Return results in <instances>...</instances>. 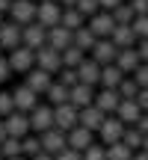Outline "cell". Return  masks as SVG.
Listing matches in <instances>:
<instances>
[{
  "label": "cell",
  "instance_id": "obj_2",
  "mask_svg": "<svg viewBox=\"0 0 148 160\" xmlns=\"http://www.w3.org/2000/svg\"><path fill=\"white\" fill-rule=\"evenodd\" d=\"M125 128H127V125H125V122L119 119V116H116V113H110L107 119L101 122V128H98V133H95V137H98V142L110 145V142H119V139H121Z\"/></svg>",
  "mask_w": 148,
  "mask_h": 160
},
{
  "label": "cell",
  "instance_id": "obj_12",
  "mask_svg": "<svg viewBox=\"0 0 148 160\" xmlns=\"http://www.w3.org/2000/svg\"><path fill=\"white\" fill-rule=\"evenodd\" d=\"M89 57L95 59V62H101V65H110V62H116V57H119V48L113 45V39H98L95 45H92Z\"/></svg>",
  "mask_w": 148,
  "mask_h": 160
},
{
  "label": "cell",
  "instance_id": "obj_17",
  "mask_svg": "<svg viewBox=\"0 0 148 160\" xmlns=\"http://www.w3.org/2000/svg\"><path fill=\"white\" fill-rule=\"evenodd\" d=\"M104 119H107V113H104V110H98L95 104H89V107H80V110H77V125L89 128V131H95V133H98V128H101Z\"/></svg>",
  "mask_w": 148,
  "mask_h": 160
},
{
  "label": "cell",
  "instance_id": "obj_6",
  "mask_svg": "<svg viewBox=\"0 0 148 160\" xmlns=\"http://www.w3.org/2000/svg\"><path fill=\"white\" fill-rule=\"evenodd\" d=\"M53 128H59V131H65V133H68L71 128H77V107H74L71 101L53 107Z\"/></svg>",
  "mask_w": 148,
  "mask_h": 160
},
{
  "label": "cell",
  "instance_id": "obj_16",
  "mask_svg": "<svg viewBox=\"0 0 148 160\" xmlns=\"http://www.w3.org/2000/svg\"><path fill=\"white\" fill-rule=\"evenodd\" d=\"M92 104L110 116V113H116V110H119L121 95H119V89H107V86H101V92H95V101H92Z\"/></svg>",
  "mask_w": 148,
  "mask_h": 160
},
{
  "label": "cell",
  "instance_id": "obj_10",
  "mask_svg": "<svg viewBox=\"0 0 148 160\" xmlns=\"http://www.w3.org/2000/svg\"><path fill=\"white\" fill-rule=\"evenodd\" d=\"M39 139H42V151H47V154H59L68 145V137L59 128H47L45 133H39Z\"/></svg>",
  "mask_w": 148,
  "mask_h": 160
},
{
  "label": "cell",
  "instance_id": "obj_21",
  "mask_svg": "<svg viewBox=\"0 0 148 160\" xmlns=\"http://www.w3.org/2000/svg\"><path fill=\"white\" fill-rule=\"evenodd\" d=\"M68 101L74 104V107H89L92 101H95V86H86V83H74L68 89Z\"/></svg>",
  "mask_w": 148,
  "mask_h": 160
},
{
  "label": "cell",
  "instance_id": "obj_38",
  "mask_svg": "<svg viewBox=\"0 0 148 160\" xmlns=\"http://www.w3.org/2000/svg\"><path fill=\"white\" fill-rule=\"evenodd\" d=\"M15 110V101H12V89H0V119L9 116Z\"/></svg>",
  "mask_w": 148,
  "mask_h": 160
},
{
  "label": "cell",
  "instance_id": "obj_57",
  "mask_svg": "<svg viewBox=\"0 0 148 160\" xmlns=\"http://www.w3.org/2000/svg\"><path fill=\"white\" fill-rule=\"evenodd\" d=\"M0 53H3V45H0Z\"/></svg>",
  "mask_w": 148,
  "mask_h": 160
},
{
  "label": "cell",
  "instance_id": "obj_54",
  "mask_svg": "<svg viewBox=\"0 0 148 160\" xmlns=\"http://www.w3.org/2000/svg\"><path fill=\"white\" fill-rule=\"evenodd\" d=\"M142 151H148V133L142 137Z\"/></svg>",
  "mask_w": 148,
  "mask_h": 160
},
{
  "label": "cell",
  "instance_id": "obj_15",
  "mask_svg": "<svg viewBox=\"0 0 148 160\" xmlns=\"http://www.w3.org/2000/svg\"><path fill=\"white\" fill-rule=\"evenodd\" d=\"M24 83H27L36 95H45L47 86L53 83V74H51V71H45V68H39V65H33V68L27 71V80H24Z\"/></svg>",
  "mask_w": 148,
  "mask_h": 160
},
{
  "label": "cell",
  "instance_id": "obj_30",
  "mask_svg": "<svg viewBox=\"0 0 148 160\" xmlns=\"http://www.w3.org/2000/svg\"><path fill=\"white\" fill-rule=\"evenodd\" d=\"M39 151H42V139H39V133L30 131L27 137H21V154H24V157H33V154H39Z\"/></svg>",
  "mask_w": 148,
  "mask_h": 160
},
{
  "label": "cell",
  "instance_id": "obj_53",
  "mask_svg": "<svg viewBox=\"0 0 148 160\" xmlns=\"http://www.w3.org/2000/svg\"><path fill=\"white\" fill-rule=\"evenodd\" d=\"M62 3V9H71V6H77V0H59Z\"/></svg>",
  "mask_w": 148,
  "mask_h": 160
},
{
  "label": "cell",
  "instance_id": "obj_49",
  "mask_svg": "<svg viewBox=\"0 0 148 160\" xmlns=\"http://www.w3.org/2000/svg\"><path fill=\"white\" fill-rule=\"evenodd\" d=\"M30 160H57V157H53V154H47V151H39V154H33Z\"/></svg>",
  "mask_w": 148,
  "mask_h": 160
},
{
  "label": "cell",
  "instance_id": "obj_11",
  "mask_svg": "<svg viewBox=\"0 0 148 160\" xmlns=\"http://www.w3.org/2000/svg\"><path fill=\"white\" fill-rule=\"evenodd\" d=\"M6 15H9L12 21H18L21 27L24 24H33L36 21V0H12Z\"/></svg>",
  "mask_w": 148,
  "mask_h": 160
},
{
  "label": "cell",
  "instance_id": "obj_25",
  "mask_svg": "<svg viewBox=\"0 0 148 160\" xmlns=\"http://www.w3.org/2000/svg\"><path fill=\"white\" fill-rule=\"evenodd\" d=\"M121 77H125V71H121L116 62L101 65V86H107V89H116V86L121 83Z\"/></svg>",
  "mask_w": 148,
  "mask_h": 160
},
{
  "label": "cell",
  "instance_id": "obj_55",
  "mask_svg": "<svg viewBox=\"0 0 148 160\" xmlns=\"http://www.w3.org/2000/svg\"><path fill=\"white\" fill-rule=\"evenodd\" d=\"M3 160H30V157H24V154H18V157H3Z\"/></svg>",
  "mask_w": 148,
  "mask_h": 160
},
{
  "label": "cell",
  "instance_id": "obj_3",
  "mask_svg": "<svg viewBox=\"0 0 148 160\" xmlns=\"http://www.w3.org/2000/svg\"><path fill=\"white\" fill-rule=\"evenodd\" d=\"M27 116H30V131H33V133H45L47 128H53V107H51V104H42L39 101Z\"/></svg>",
  "mask_w": 148,
  "mask_h": 160
},
{
  "label": "cell",
  "instance_id": "obj_48",
  "mask_svg": "<svg viewBox=\"0 0 148 160\" xmlns=\"http://www.w3.org/2000/svg\"><path fill=\"white\" fill-rule=\"evenodd\" d=\"M98 3H101V9H107V12H113L116 6H119V3H125V0H98Z\"/></svg>",
  "mask_w": 148,
  "mask_h": 160
},
{
  "label": "cell",
  "instance_id": "obj_58",
  "mask_svg": "<svg viewBox=\"0 0 148 160\" xmlns=\"http://www.w3.org/2000/svg\"><path fill=\"white\" fill-rule=\"evenodd\" d=\"M0 160H3V151H0Z\"/></svg>",
  "mask_w": 148,
  "mask_h": 160
},
{
  "label": "cell",
  "instance_id": "obj_29",
  "mask_svg": "<svg viewBox=\"0 0 148 160\" xmlns=\"http://www.w3.org/2000/svg\"><path fill=\"white\" fill-rule=\"evenodd\" d=\"M83 59H86V51H83V48H77V45H68L62 51V65H65V68H77Z\"/></svg>",
  "mask_w": 148,
  "mask_h": 160
},
{
  "label": "cell",
  "instance_id": "obj_31",
  "mask_svg": "<svg viewBox=\"0 0 148 160\" xmlns=\"http://www.w3.org/2000/svg\"><path fill=\"white\" fill-rule=\"evenodd\" d=\"M131 157H133V148H127L121 139L107 145V160H131Z\"/></svg>",
  "mask_w": 148,
  "mask_h": 160
},
{
  "label": "cell",
  "instance_id": "obj_13",
  "mask_svg": "<svg viewBox=\"0 0 148 160\" xmlns=\"http://www.w3.org/2000/svg\"><path fill=\"white\" fill-rule=\"evenodd\" d=\"M74 71H77V80H80V83H86V86H101V62H95L92 57H86Z\"/></svg>",
  "mask_w": 148,
  "mask_h": 160
},
{
  "label": "cell",
  "instance_id": "obj_27",
  "mask_svg": "<svg viewBox=\"0 0 148 160\" xmlns=\"http://www.w3.org/2000/svg\"><path fill=\"white\" fill-rule=\"evenodd\" d=\"M59 24H62V27H68L71 33H74L77 27H83V24H86V15H80L77 6H71V9H62V18H59Z\"/></svg>",
  "mask_w": 148,
  "mask_h": 160
},
{
  "label": "cell",
  "instance_id": "obj_8",
  "mask_svg": "<svg viewBox=\"0 0 148 160\" xmlns=\"http://www.w3.org/2000/svg\"><path fill=\"white\" fill-rule=\"evenodd\" d=\"M36 65L45 71H51V74H57L59 68H62V53L53 51L51 45H42L39 51H36Z\"/></svg>",
  "mask_w": 148,
  "mask_h": 160
},
{
  "label": "cell",
  "instance_id": "obj_7",
  "mask_svg": "<svg viewBox=\"0 0 148 160\" xmlns=\"http://www.w3.org/2000/svg\"><path fill=\"white\" fill-rule=\"evenodd\" d=\"M21 45H27V48H33V51H39L42 45H47V27H42L39 21L24 24V30H21Z\"/></svg>",
  "mask_w": 148,
  "mask_h": 160
},
{
  "label": "cell",
  "instance_id": "obj_36",
  "mask_svg": "<svg viewBox=\"0 0 148 160\" xmlns=\"http://www.w3.org/2000/svg\"><path fill=\"white\" fill-rule=\"evenodd\" d=\"M83 160H107V145L104 142H92L83 151Z\"/></svg>",
  "mask_w": 148,
  "mask_h": 160
},
{
  "label": "cell",
  "instance_id": "obj_23",
  "mask_svg": "<svg viewBox=\"0 0 148 160\" xmlns=\"http://www.w3.org/2000/svg\"><path fill=\"white\" fill-rule=\"evenodd\" d=\"M110 39H113V45L119 48H133L136 45V33H133V27L131 24H116V30L110 33Z\"/></svg>",
  "mask_w": 148,
  "mask_h": 160
},
{
  "label": "cell",
  "instance_id": "obj_51",
  "mask_svg": "<svg viewBox=\"0 0 148 160\" xmlns=\"http://www.w3.org/2000/svg\"><path fill=\"white\" fill-rule=\"evenodd\" d=\"M9 6H12V0H0V15H6V12H9Z\"/></svg>",
  "mask_w": 148,
  "mask_h": 160
},
{
  "label": "cell",
  "instance_id": "obj_45",
  "mask_svg": "<svg viewBox=\"0 0 148 160\" xmlns=\"http://www.w3.org/2000/svg\"><path fill=\"white\" fill-rule=\"evenodd\" d=\"M136 53L142 62H148V39H136Z\"/></svg>",
  "mask_w": 148,
  "mask_h": 160
},
{
  "label": "cell",
  "instance_id": "obj_39",
  "mask_svg": "<svg viewBox=\"0 0 148 160\" xmlns=\"http://www.w3.org/2000/svg\"><path fill=\"white\" fill-rule=\"evenodd\" d=\"M133 33H136V39H148V15H136L131 21Z\"/></svg>",
  "mask_w": 148,
  "mask_h": 160
},
{
  "label": "cell",
  "instance_id": "obj_19",
  "mask_svg": "<svg viewBox=\"0 0 148 160\" xmlns=\"http://www.w3.org/2000/svg\"><path fill=\"white\" fill-rule=\"evenodd\" d=\"M65 137H68V148H77V151H86L92 142H95V131H89V128H83V125L71 128Z\"/></svg>",
  "mask_w": 148,
  "mask_h": 160
},
{
  "label": "cell",
  "instance_id": "obj_18",
  "mask_svg": "<svg viewBox=\"0 0 148 160\" xmlns=\"http://www.w3.org/2000/svg\"><path fill=\"white\" fill-rule=\"evenodd\" d=\"M21 24L18 21H3V27H0V45H3V51H12V48L21 45Z\"/></svg>",
  "mask_w": 148,
  "mask_h": 160
},
{
  "label": "cell",
  "instance_id": "obj_47",
  "mask_svg": "<svg viewBox=\"0 0 148 160\" xmlns=\"http://www.w3.org/2000/svg\"><path fill=\"white\" fill-rule=\"evenodd\" d=\"M136 131L142 133V137L148 133V113H142V116H139V119H136Z\"/></svg>",
  "mask_w": 148,
  "mask_h": 160
},
{
  "label": "cell",
  "instance_id": "obj_41",
  "mask_svg": "<svg viewBox=\"0 0 148 160\" xmlns=\"http://www.w3.org/2000/svg\"><path fill=\"white\" fill-rule=\"evenodd\" d=\"M131 77L139 83V89H142V86H148V62H139V65H136V71H133Z\"/></svg>",
  "mask_w": 148,
  "mask_h": 160
},
{
  "label": "cell",
  "instance_id": "obj_20",
  "mask_svg": "<svg viewBox=\"0 0 148 160\" xmlns=\"http://www.w3.org/2000/svg\"><path fill=\"white\" fill-rule=\"evenodd\" d=\"M71 42H74V33H71L68 27H62V24H57V27H51V30H47V45H51L53 51H59V53H62L65 48L71 45Z\"/></svg>",
  "mask_w": 148,
  "mask_h": 160
},
{
  "label": "cell",
  "instance_id": "obj_28",
  "mask_svg": "<svg viewBox=\"0 0 148 160\" xmlns=\"http://www.w3.org/2000/svg\"><path fill=\"white\" fill-rule=\"evenodd\" d=\"M95 42H98V36L92 33V30L86 27V24H83V27H77V30H74V42H71V45L83 48V51H92V45H95Z\"/></svg>",
  "mask_w": 148,
  "mask_h": 160
},
{
  "label": "cell",
  "instance_id": "obj_52",
  "mask_svg": "<svg viewBox=\"0 0 148 160\" xmlns=\"http://www.w3.org/2000/svg\"><path fill=\"white\" fill-rule=\"evenodd\" d=\"M6 137H9V133H6V125H3V119H0V142H3Z\"/></svg>",
  "mask_w": 148,
  "mask_h": 160
},
{
  "label": "cell",
  "instance_id": "obj_5",
  "mask_svg": "<svg viewBox=\"0 0 148 160\" xmlns=\"http://www.w3.org/2000/svg\"><path fill=\"white\" fill-rule=\"evenodd\" d=\"M9 65H12V71H24L27 74L30 68L36 65V51L33 48H27V45H18V48H12L9 51Z\"/></svg>",
  "mask_w": 148,
  "mask_h": 160
},
{
  "label": "cell",
  "instance_id": "obj_46",
  "mask_svg": "<svg viewBox=\"0 0 148 160\" xmlns=\"http://www.w3.org/2000/svg\"><path fill=\"white\" fill-rule=\"evenodd\" d=\"M136 104L142 107V113H148V86H142V89H139V95H136Z\"/></svg>",
  "mask_w": 148,
  "mask_h": 160
},
{
  "label": "cell",
  "instance_id": "obj_24",
  "mask_svg": "<svg viewBox=\"0 0 148 160\" xmlns=\"http://www.w3.org/2000/svg\"><path fill=\"white\" fill-rule=\"evenodd\" d=\"M139 62H142V59H139V53H136V45H133V48H121L119 57H116V65H119L125 74H133Z\"/></svg>",
  "mask_w": 148,
  "mask_h": 160
},
{
  "label": "cell",
  "instance_id": "obj_32",
  "mask_svg": "<svg viewBox=\"0 0 148 160\" xmlns=\"http://www.w3.org/2000/svg\"><path fill=\"white\" fill-rule=\"evenodd\" d=\"M121 142H125L127 148H133V151L142 148V133L136 131V125H127V128H125V133H121Z\"/></svg>",
  "mask_w": 148,
  "mask_h": 160
},
{
  "label": "cell",
  "instance_id": "obj_42",
  "mask_svg": "<svg viewBox=\"0 0 148 160\" xmlns=\"http://www.w3.org/2000/svg\"><path fill=\"white\" fill-rule=\"evenodd\" d=\"M57 160H83V151H77V148H68V145H65L62 151H59V154H53Z\"/></svg>",
  "mask_w": 148,
  "mask_h": 160
},
{
  "label": "cell",
  "instance_id": "obj_14",
  "mask_svg": "<svg viewBox=\"0 0 148 160\" xmlns=\"http://www.w3.org/2000/svg\"><path fill=\"white\" fill-rule=\"evenodd\" d=\"M39 98H42V95H36V92L30 89L27 83H21V86H15V89H12V101H15V110H21V113H30V110L39 104Z\"/></svg>",
  "mask_w": 148,
  "mask_h": 160
},
{
  "label": "cell",
  "instance_id": "obj_37",
  "mask_svg": "<svg viewBox=\"0 0 148 160\" xmlns=\"http://www.w3.org/2000/svg\"><path fill=\"white\" fill-rule=\"evenodd\" d=\"M53 77H57V80H59L62 86H68V89H71L74 83H80V80H77V71H74V68H65V65H62V68H59V71H57Z\"/></svg>",
  "mask_w": 148,
  "mask_h": 160
},
{
  "label": "cell",
  "instance_id": "obj_44",
  "mask_svg": "<svg viewBox=\"0 0 148 160\" xmlns=\"http://www.w3.org/2000/svg\"><path fill=\"white\" fill-rule=\"evenodd\" d=\"M133 9V15H148V0H127Z\"/></svg>",
  "mask_w": 148,
  "mask_h": 160
},
{
  "label": "cell",
  "instance_id": "obj_4",
  "mask_svg": "<svg viewBox=\"0 0 148 160\" xmlns=\"http://www.w3.org/2000/svg\"><path fill=\"white\" fill-rule=\"evenodd\" d=\"M86 27H89L92 33L98 36V39H110V33L116 30L113 12H107V9H98L95 15H89V18H86Z\"/></svg>",
  "mask_w": 148,
  "mask_h": 160
},
{
  "label": "cell",
  "instance_id": "obj_40",
  "mask_svg": "<svg viewBox=\"0 0 148 160\" xmlns=\"http://www.w3.org/2000/svg\"><path fill=\"white\" fill-rule=\"evenodd\" d=\"M77 9H80V15H95L98 9H101V3H98V0H77Z\"/></svg>",
  "mask_w": 148,
  "mask_h": 160
},
{
  "label": "cell",
  "instance_id": "obj_34",
  "mask_svg": "<svg viewBox=\"0 0 148 160\" xmlns=\"http://www.w3.org/2000/svg\"><path fill=\"white\" fill-rule=\"evenodd\" d=\"M133 18H136V15H133V9H131V3H127V0H125V3H119V6L113 9V21H116V24H131Z\"/></svg>",
  "mask_w": 148,
  "mask_h": 160
},
{
  "label": "cell",
  "instance_id": "obj_9",
  "mask_svg": "<svg viewBox=\"0 0 148 160\" xmlns=\"http://www.w3.org/2000/svg\"><path fill=\"white\" fill-rule=\"evenodd\" d=\"M3 125H6V133L9 137H27L30 133V116L21 113V110H12L9 116H3Z\"/></svg>",
  "mask_w": 148,
  "mask_h": 160
},
{
  "label": "cell",
  "instance_id": "obj_35",
  "mask_svg": "<svg viewBox=\"0 0 148 160\" xmlns=\"http://www.w3.org/2000/svg\"><path fill=\"white\" fill-rule=\"evenodd\" d=\"M0 151H3V157H18L21 154V139L18 137H6L3 142H0Z\"/></svg>",
  "mask_w": 148,
  "mask_h": 160
},
{
  "label": "cell",
  "instance_id": "obj_56",
  "mask_svg": "<svg viewBox=\"0 0 148 160\" xmlns=\"http://www.w3.org/2000/svg\"><path fill=\"white\" fill-rule=\"evenodd\" d=\"M3 21H6V15H0V27H3Z\"/></svg>",
  "mask_w": 148,
  "mask_h": 160
},
{
  "label": "cell",
  "instance_id": "obj_43",
  "mask_svg": "<svg viewBox=\"0 0 148 160\" xmlns=\"http://www.w3.org/2000/svg\"><path fill=\"white\" fill-rule=\"evenodd\" d=\"M9 77H12V65H9V59L0 53V83H6Z\"/></svg>",
  "mask_w": 148,
  "mask_h": 160
},
{
  "label": "cell",
  "instance_id": "obj_22",
  "mask_svg": "<svg viewBox=\"0 0 148 160\" xmlns=\"http://www.w3.org/2000/svg\"><path fill=\"white\" fill-rule=\"evenodd\" d=\"M116 116H119L125 125H136V119L142 116V107L136 104V98H121L119 110H116Z\"/></svg>",
  "mask_w": 148,
  "mask_h": 160
},
{
  "label": "cell",
  "instance_id": "obj_26",
  "mask_svg": "<svg viewBox=\"0 0 148 160\" xmlns=\"http://www.w3.org/2000/svg\"><path fill=\"white\" fill-rule=\"evenodd\" d=\"M45 98H47V104H51V107H57V104H65V101H68V86H62L57 77H53V83L47 86Z\"/></svg>",
  "mask_w": 148,
  "mask_h": 160
},
{
  "label": "cell",
  "instance_id": "obj_1",
  "mask_svg": "<svg viewBox=\"0 0 148 160\" xmlns=\"http://www.w3.org/2000/svg\"><path fill=\"white\" fill-rule=\"evenodd\" d=\"M59 18H62V3L59 0H36V21L42 27H57Z\"/></svg>",
  "mask_w": 148,
  "mask_h": 160
},
{
  "label": "cell",
  "instance_id": "obj_33",
  "mask_svg": "<svg viewBox=\"0 0 148 160\" xmlns=\"http://www.w3.org/2000/svg\"><path fill=\"white\" fill-rule=\"evenodd\" d=\"M116 89H119V95H121V98H136V95H139V83H136L131 74L121 77V83L116 86Z\"/></svg>",
  "mask_w": 148,
  "mask_h": 160
},
{
  "label": "cell",
  "instance_id": "obj_50",
  "mask_svg": "<svg viewBox=\"0 0 148 160\" xmlns=\"http://www.w3.org/2000/svg\"><path fill=\"white\" fill-rule=\"evenodd\" d=\"M131 160H148V151H142V148L133 151V157H131Z\"/></svg>",
  "mask_w": 148,
  "mask_h": 160
}]
</instances>
